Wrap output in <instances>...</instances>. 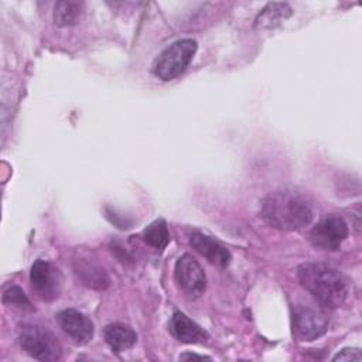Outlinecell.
<instances>
[{
	"mask_svg": "<svg viewBox=\"0 0 362 362\" xmlns=\"http://www.w3.org/2000/svg\"><path fill=\"white\" fill-rule=\"evenodd\" d=\"M18 342L23 351L38 361H58L62 355V346L58 338L40 324L25 322L20 325Z\"/></svg>",
	"mask_w": 362,
	"mask_h": 362,
	"instance_id": "cell-3",
	"label": "cell"
},
{
	"mask_svg": "<svg viewBox=\"0 0 362 362\" xmlns=\"http://www.w3.org/2000/svg\"><path fill=\"white\" fill-rule=\"evenodd\" d=\"M85 4L82 1L62 0L54 6V23L58 27L74 25L79 21L83 14Z\"/></svg>",
	"mask_w": 362,
	"mask_h": 362,
	"instance_id": "cell-15",
	"label": "cell"
},
{
	"mask_svg": "<svg viewBox=\"0 0 362 362\" xmlns=\"http://www.w3.org/2000/svg\"><path fill=\"white\" fill-rule=\"evenodd\" d=\"M74 270L78 279L86 287L105 290L109 286L110 280L105 269L96 260L89 259L86 253H78V256L74 259Z\"/></svg>",
	"mask_w": 362,
	"mask_h": 362,
	"instance_id": "cell-10",
	"label": "cell"
},
{
	"mask_svg": "<svg viewBox=\"0 0 362 362\" xmlns=\"http://www.w3.org/2000/svg\"><path fill=\"white\" fill-rule=\"evenodd\" d=\"M180 359H182V361H185V359H198V361H204V359H211L209 356H204V355H197V354H182L181 356H180Z\"/></svg>",
	"mask_w": 362,
	"mask_h": 362,
	"instance_id": "cell-19",
	"label": "cell"
},
{
	"mask_svg": "<svg viewBox=\"0 0 362 362\" xmlns=\"http://www.w3.org/2000/svg\"><path fill=\"white\" fill-rule=\"evenodd\" d=\"M57 322L64 334L78 345L88 344L93 337L92 321L78 310L66 308L57 314Z\"/></svg>",
	"mask_w": 362,
	"mask_h": 362,
	"instance_id": "cell-9",
	"label": "cell"
},
{
	"mask_svg": "<svg viewBox=\"0 0 362 362\" xmlns=\"http://www.w3.org/2000/svg\"><path fill=\"white\" fill-rule=\"evenodd\" d=\"M143 239L154 249H164L170 242L168 228L164 219H156L143 232Z\"/></svg>",
	"mask_w": 362,
	"mask_h": 362,
	"instance_id": "cell-16",
	"label": "cell"
},
{
	"mask_svg": "<svg viewBox=\"0 0 362 362\" xmlns=\"http://www.w3.org/2000/svg\"><path fill=\"white\" fill-rule=\"evenodd\" d=\"M174 276L180 288L187 296L197 298L204 294L206 287V277L201 264L191 255L185 253L177 260Z\"/></svg>",
	"mask_w": 362,
	"mask_h": 362,
	"instance_id": "cell-8",
	"label": "cell"
},
{
	"mask_svg": "<svg viewBox=\"0 0 362 362\" xmlns=\"http://www.w3.org/2000/svg\"><path fill=\"white\" fill-rule=\"evenodd\" d=\"M3 303L7 305H14L21 310H33L30 300L27 298L24 291L17 286H11L4 291Z\"/></svg>",
	"mask_w": 362,
	"mask_h": 362,
	"instance_id": "cell-17",
	"label": "cell"
},
{
	"mask_svg": "<svg viewBox=\"0 0 362 362\" xmlns=\"http://www.w3.org/2000/svg\"><path fill=\"white\" fill-rule=\"evenodd\" d=\"M30 283L37 297L44 301H52L61 293L62 279L58 267L47 260L38 259L31 266Z\"/></svg>",
	"mask_w": 362,
	"mask_h": 362,
	"instance_id": "cell-7",
	"label": "cell"
},
{
	"mask_svg": "<svg viewBox=\"0 0 362 362\" xmlns=\"http://www.w3.org/2000/svg\"><path fill=\"white\" fill-rule=\"evenodd\" d=\"M189 243L209 263L218 267H226L230 263V259H232L230 252L222 243H219L211 236H206L199 232H194L189 238Z\"/></svg>",
	"mask_w": 362,
	"mask_h": 362,
	"instance_id": "cell-11",
	"label": "cell"
},
{
	"mask_svg": "<svg viewBox=\"0 0 362 362\" xmlns=\"http://www.w3.org/2000/svg\"><path fill=\"white\" fill-rule=\"evenodd\" d=\"M328 329V317L324 311L297 305L293 310V334L298 341H314Z\"/></svg>",
	"mask_w": 362,
	"mask_h": 362,
	"instance_id": "cell-6",
	"label": "cell"
},
{
	"mask_svg": "<svg viewBox=\"0 0 362 362\" xmlns=\"http://www.w3.org/2000/svg\"><path fill=\"white\" fill-rule=\"evenodd\" d=\"M197 52V41L182 38L168 45L154 61L153 74L161 81H173L180 76Z\"/></svg>",
	"mask_w": 362,
	"mask_h": 362,
	"instance_id": "cell-4",
	"label": "cell"
},
{
	"mask_svg": "<svg viewBox=\"0 0 362 362\" xmlns=\"http://www.w3.org/2000/svg\"><path fill=\"white\" fill-rule=\"evenodd\" d=\"M291 14H293V10L287 3H269L257 14L255 20V27L273 28L276 25H280Z\"/></svg>",
	"mask_w": 362,
	"mask_h": 362,
	"instance_id": "cell-14",
	"label": "cell"
},
{
	"mask_svg": "<svg viewBox=\"0 0 362 362\" xmlns=\"http://www.w3.org/2000/svg\"><path fill=\"white\" fill-rule=\"evenodd\" d=\"M362 355L356 348H345L334 356V361H361Z\"/></svg>",
	"mask_w": 362,
	"mask_h": 362,
	"instance_id": "cell-18",
	"label": "cell"
},
{
	"mask_svg": "<svg viewBox=\"0 0 362 362\" xmlns=\"http://www.w3.org/2000/svg\"><path fill=\"white\" fill-rule=\"evenodd\" d=\"M170 334L184 344H202L208 339V332L184 313L175 311L168 322Z\"/></svg>",
	"mask_w": 362,
	"mask_h": 362,
	"instance_id": "cell-12",
	"label": "cell"
},
{
	"mask_svg": "<svg viewBox=\"0 0 362 362\" xmlns=\"http://www.w3.org/2000/svg\"><path fill=\"white\" fill-rule=\"evenodd\" d=\"M103 338L115 352L126 351L132 348L137 341V335L133 328L122 322L106 325L103 329Z\"/></svg>",
	"mask_w": 362,
	"mask_h": 362,
	"instance_id": "cell-13",
	"label": "cell"
},
{
	"mask_svg": "<svg viewBox=\"0 0 362 362\" xmlns=\"http://www.w3.org/2000/svg\"><path fill=\"white\" fill-rule=\"evenodd\" d=\"M260 215L273 228L298 230L313 221L314 211L303 194L293 189H280L263 198Z\"/></svg>",
	"mask_w": 362,
	"mask_h": 362,
	"instance_id": "cell-1",
	"label": "cell"
},
{
	"mask_svg": "<svg viewBox=\"0 0 362 362\" xmlns=\"http://www.w3.org/2000/svg\"><path fill=\"white\" fill-rule=\"evenodd\" d=\"M297 277L300 284L325 308H338L346 300V280L329 264L317 262L303 263L297 267Z\"/></svg>",
	"mask_w": 362,
	"mask_h": 362,
	"instance_id": "cell-2",
	"label": "cell"
},
{
	"mask_svg": "<svg viewBox=\"0 0 362 362\" xmlns=\"http://www.w3.org/2000/svg\"><path fill=\"white\" fill-rule=\"evenodd\" d=\"M349 233L345 219L337 214L324 216L308 233L310 242L322 250H337Z\"/></svg>",
	"mask_w": 362,
	"mask_h": 362,
	"instance_id": "cell-5",
	"label": "cell"
}]
</instances>
